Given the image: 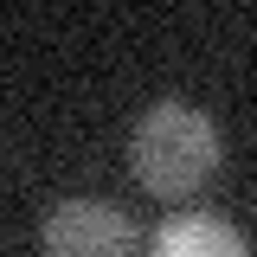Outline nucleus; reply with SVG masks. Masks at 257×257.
I'll list each match as a JSON object with an SVG mask.
<instances>
[{
  "label": "nucleus",
  "instance_id": "f257e3e1",
  "mask_svg": "<svg viewBox=\"0 0 257 257\" xmlns=\"http://www.w3.org/2000/svg\"><path fill=\"white\" fill-rule=\"evenodd\" d=\"M128 161L155 199H193L219 174V128L193 103H155L128 135Z\"/></svg>",
  "mask_w": 257,
  "mask_h": 257
},
{
  "label": "nucleus",
  "instance_id": "f03ea898",
  "mask_svg": "<svg viewBox=\"0 0 257 257\" xmlns=\"http://www.w3.org/2000/svg\"><path fill=\"white\" fill-rule=\"evenodd\" d=\"M45 257H135V225L109 199H64L45 219Z\"/></svg>",
  "mask_w": 257,
  "mask_h": 257
},
{
  "label": "nucleus",
  "instance_id": "7ed1b4c3",
  "mask_svg": "<svg viewBox=\"0 0 257 257\" xmlns=\"http://www.w3.org/2000/svg\"><path fill=\"white\" fill-rule=\"evenodd\" d=\"M148 257H251L244 231H231L225 219H206V212H180L155 231V251Z\"/></svg>",
  "mask_w": 257,
  "mask_h": 257
}]
</instances>
